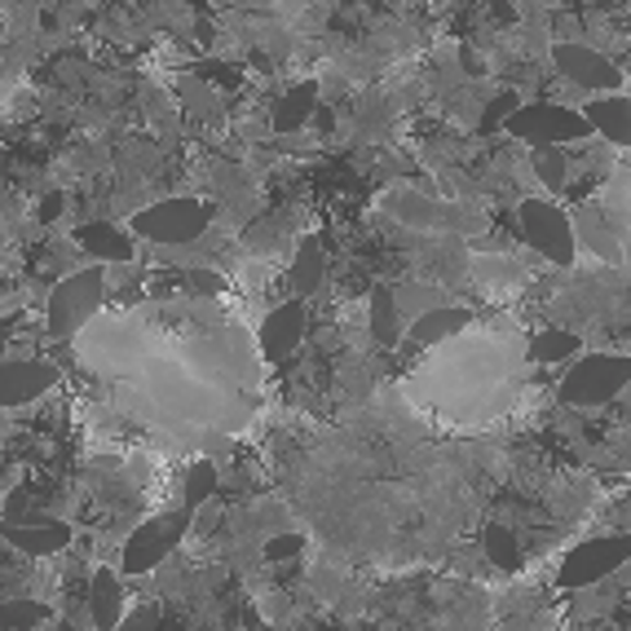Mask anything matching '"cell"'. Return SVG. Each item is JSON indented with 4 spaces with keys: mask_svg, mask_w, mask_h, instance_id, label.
<instances>
[{
    "mask_svg": "<svg viewBox=\"0 0 631 631\" xmlns=\"http://www.w3.org/2000/svg\"><path fill=\"white\" fill-rule=\"evenodd\" d=\"M525 358H531V345L521 328L503 319L468 323L438 341L419 371L406 376V397L433 410L451 429H477L516 406Z\"/></svg>",
    "mask_w": 631,
    "mask_h": 631,
    "instance_id": "cell-1",
    "label": "cell"
},
{
    "mask_svg": "<svg viewBox=\"0 0 631 631\" xmlns=\"http://www.w3.org/2000/svg\"><path fill=\"white\" fill-rule=\"evenodd\" d=\"M207 226H213V207L199 203V199H181V194H168L151 207H142V213L133 217V230L151 243H194Z\"/></svg>",
    "mask_w": 631,
    "mask_h": 631,
    "instance_id": "cell-2",
    "label": "cell"
},
{
    "mask_svg": "<svg viewBox=\"0 0 631 631\" xmlns=\"http://www.w3.org/2000/svg\"><path fill=\"white\" fill-rule=\"evenodd\" d=\"M631 380V358L618 354H592L583 362H574L561 380V402L565 406H605L622 393V384Z\"/></svg>",
    "mask_w": 631,
    "mask_h": 631,
    "instance_id": "cell-3",
    "label": "cell"
},
{
    "mask_svg": "<svg viewBox=\"0 0 631 631\" xmlns=\"http://www.w3.org/2000/svg\"><path fill=\"white\" fill-rule=\"evenodd\" d=\"M190 521H194V508H172V512H164V516H151V521H142L138 531H129V548H124V557H120V565L129 570V574H146V570H155L186 535H190Z\"/></svg>",
    "mask_w": 631,
    "mask_h": 631,
    "instance_id": "cell-4",
    "label": "cell"
},
{
    "mask_svg": "<svg viewBox=\"0 0 631 631\" xmlns=\"http://www.w3.org/2000/svg\"><path fill=\"white\" fill-rule=\"evenodd\" d=\"M107 270L102 265H93V270H71L58 287H53V296H49V332L53 336H71L75 328H84L88 323V313L97 309V300L107 296Z\"/></svg>",
    "mask_w": 631,
    "mask_h": 631,
    "instance_id": "cell-5",
    "label": "cell"
},
{
    "mask_svg": "<svg viewBox=\"0 0 631 631\" xmlns=\"http://www.w3.org/2000/svg\"><path fill=\"white\" fill-rule=\"evenodd\" d=\"M516 217H521V235L531 239L548 261H557V265H570V261H574V235H570L565 217L557 213L548 199H525V203L516 207Z\"/></svg>",
    "mask_w": 631,
    "mask_h": 631,
    "instance_id": "cell-6",
    "label": "cell"
},
{
    "mask_svg": "<svg viewBox=\"0 0 631 631\" xmlns=\"http://www.w3.org/2000/svg\"><path fill=\"white\" fill-rule=\"evenodd\" d=\"M631 557V535H609V539H592V544H574L561 561V587H583L605 579L614 565H622Z\"/></svg>",
    "mask_w": 631,
    "mask_h": 631,
    "instance_id": "cell-7",
    "label": "cell"
},
{
    "mask_svg": "<svg viewBox=\"0 0 631 631\" xmlns=\"http://www.w3.org/2000/svg\"><path fill=\"white\" fill-rule=\"evenodd\" d=\"M508 133H516L525 142H565V138L592 133V120L574 116L565 107H525V111H512Z\"/></svg>",
    "mask_w": 631,
    "mask_h": 631,
    "instance_id": "cell-8",
    "label": "cell"
},
{
    "mask_svg": "<svg viewBox=\"0 0 631 631\" xmlns=\"http://www.w3.org/2000/svg\"><path fill=\"white\" fill-rule=\"evenodd\" d=\"M0 539H10L14 552L23 557H53L71 544V525L58 516H40V521H0Z\"/></svg>",
    "mask_w": 631,
    "mask_h": 631,
    "instance_id": "cell-9",
    "label": "cell"
},
{
    "mask_svg": "<svg viewBox=\"0 0 631 631\" xmlns=\"http://www.w3.org/2000/svg\"><path fill=\"white\" fill-rule=\"evenodd\" d=\"M58 384V367L53 362H5L0 367V406H19V402H36L45 389Z\"/></svg>",
    "mask_w": 631,
    "mask_h": 631,
    "instance_id": "cell-10",
    "label": "cell"
},
{
    "mask_svg": "<svg viewBox=\"0 0 631 631\" xmlns=\"http://www.w3.org/2000/svg\"><path fill=\"white\" fill-rule=\"evenodd\" d=\"M300 341H305V305L291 300V305L270 309V319H265V358L283 362Z\"/></svg>",
    "mask_w": 631,
    "mask_h": 631,
    "instance_id": "cell-11",
    "label": "cell"
},
{
    "mask_svg": "<svg viewBox=\"0 0 631 631\" xmlns=\"http://www.w3.org/2000/svg\"><path fill=\"white\" fill-rule=\"evenodd\" d=\"M557 62H561V71L570 75V84H592V88H618V84H622L618 71H614L596 49H574V45H565V49H557Z\"/></svg>",
    "mask_w": 631,
    "mask_h": 631,
    "instance_id": "cell-12",
    "label": "cell"
},
{
    "mask_svg": "<svg viewBox=\"0 0 631 631\" xmlns=\"http://www.w3.org/2000/svg\"><path fill=\"white\" fill-rule=\"evenodd\" d=\"M124 596H120V579L111 570H93L88 574V618L93 627H116L124 622Z\"/></svg>",
    "mask_w": 631,
    "mask_h": 631,
    "instance_id": "cell-13",
    "label": "cell"
},
{
    "mask_svg": "<svg viewBox=\"0 0 631 631\" xmlns=\"http://www.w3.org/2000/svg\"><path fill=\"white\" fill-rule=\"evenodd\" d=\"M583 116L609 142H631V102L627 97H592L587 107H583Z\"/></svg>",
    "mask_w": 631,
    "mask_h": 631,
    "instance_id": "cell-14",
    "label": "cell"
},
{
    "mask_svg": "<svg viewBox=\"0 0 631 631\" xmlns=\"http://www.w3.org/2000/svg\"><path fill=\"white\" fill-rule=\"evenodd\" d=\"M468 323H473L468 309H447V305H438V309L419 313V319L410 323V341H415V345H438V341L455 336V332L468 328Z\"/></svg>",
    "mask_w": 631,
    "mask_h": 631,
    "instance_id": "cell-15",
    "label": "cell"
},
{
    "mask_svg": "<svg viewBox=\"0 0 631 631\" xmlns=\"http://www.w3.org/2000/svg\"><path fill=\"white\" fill-rule=\"evenodd\" d=\"M80 243L93 252V261H129L133 257V243H129V235H120L116 226H107V222H84L80 226Z\"/></svg>",
    "mask_w": 631,
    "mask_h": 631,
    "instance_id": "cell-16",
    "label": "cell"
},
{
    "mask_svg": "<svg viewBox=\"0 0 631 631\" xmlns=\"http://www.w3.org/2000/svg\"><path fill=\"white\" fill-rule=\"evenodd\" d=\"M319 283H323V252H319V239H305L296 248V261H291V291L313 296Z\"/></svg>",
    "mask_w": 631,
    "mask_h": 631,
    "instance_id": "cell-17",
    "label": "cell"
},
{
    "mask_svg": "<svg viewBox=\"0 0 631 631\" xmlns=\"http://www.w3.org/2000/svg\"><path fill=\"white\" fill-rule=\"evenodd\" d=\"M313 102H319V88H313V84H296V88L278 102V111H274V133L300 129V124L309 120V111H313Z\"/></svg>",
    "mask_w": 631,
    "mask_h": 631,
    "instance_id": "cell-18",
    "label": "cell"
},
{
    "mask_svg": "<svg viewBox=\"0 0 631 631\" xmlns=\"http://www.w3.org/2000/svg\"><path fill=\"white\" fill-rule=\"evenodd\" d=\"M217 486H222V473H217L213 464H194V468H186L181 503H186V508H199V503H207V499L217 495Z\"/></svg>",
    "mask_w": 631,
    "mask_h": 631,
    "instance_id": "cell-19",
    "label": "cell"
},
{
    "mask_svg": "<svg viewBox=\"0 0 631 631\" xmlns=\"http://www.w3.org/2000/svg\"><path fill=\"white\" fill-rule=\"evenodd\" d=\"M0 627H49V605L40 600H23V596H5L0 605Z\"/></svg>",
    "mask_w": 631,
    "mask_h": 631,
    "instance_id": "cell-20",
    "label": "cell"
},
{
    "mask_svg": "<svg viewBox=\"0 0 631 631\" xmlns=\"http://www.w3.org/2000/svg\"><path fill=\"white\" fill-rule=\"evenodd\" d=\"M142 107H146V116H151V124H155L159 133H168V138L177 133V120H181V116H177L172 97H168L159 84H146V88H142Z\"/></svg>",
    "mask_w": 631,
    "mask_h": 631,
    "instance_id": "cell-21",
    "label": "cell"
},
{
    "mask_svg": "<svg viewBox=\"0 0 631 631\" xmlns=\"http://www.w3.org/2000/svg\"><path fill=\"white\" fill-rule=\"evenodd\" d=\"M565 164H570V155H565L557 142H539V151H535V168H539L544 186L561 190V186H565Z\"/></svg>",
    "mask_w": 631,
    "mask_h": 631,
    "instance_id": "cell-22",
    "label": "cell"
},
{
    "mask_svg": "<svg viewBox=\"0 0 631 631\" xmlns=\"http://www.w3.org/2000/svg\"><path fill=\"white\" fill-rule=\"evenodd\" d=\"M579 349V341L570 336V332H539V341L531 345V358L535 362H561V358H570Z\"/></svg>",
    "mask_w": 631,
    "mask_h": 631,
    "instance_id": "cell-23",
    "label": "cell"
},
{
    "mask_svg": "<svg viewBox=\"0 0 631 631\" xmlns=\"http://www.w3.org/2000/svg\"><path fill=\"white\" fill-rule=\"evenodd\" d=\"M305 552V535H274L270 544H265V561L270 565H278V561H291V557H300Z\"/></svg>",
    "mask_w": 631,
    "mask_h": 631,
    "instance_id": "cell-24",
    "label": "cell"
},
{
    "mask_svg": "<svg viewBox=\"0 0 631 631\" xmlns=\"http://www.w3.org/2000/svg\"><path fill=\"white\" fill-rule=\"evenodd\" d=\"M62 203H67V199H62V190H49V194H45V203H40V222H53V217L62 213Z\"/></svg>",
    "mask_w": 631,
    "mask_h": 631,
    "instance_id": "cell-25",
    "label": "cell"
}]
</instances>
